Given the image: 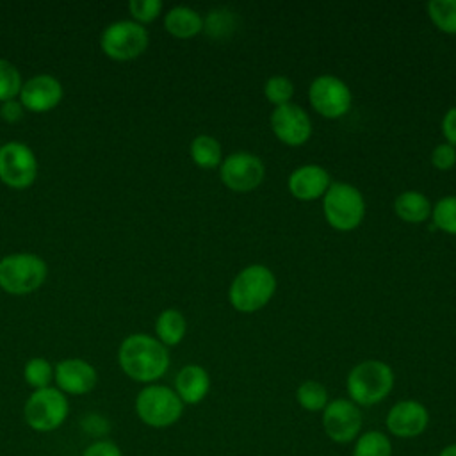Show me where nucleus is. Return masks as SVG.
I'll list each match as a JSON object with an SVG mask.
<instances>
[{
    "label": "nucleus",
    "instance_id": "nucleus-1",
    "mask_svg": "<svg viewBox=\"0 0 456 456\" xmlns=\"http://www.w3.org/2000/svg\"><path fill=\"white\" fill-rule=\"evenodd\" d=\"M118 362L130 379L146 385L160 379L171 363L167 347L157 337L146 333L125 337L118 349Z\"/></svg>",
    "mask_w": 456,
    "mask_h": 456
},
{
    "label": "nucleus",
    "instance_id": "nucleus-2",
    "mask_svg": "<svg viewBox=\"0 0 456 456\" xmlns=\"http://www.w3.org/2000/svg\"><path fill=\"white\" fill-rule=\"evenodd\" d=\"M394 383L395 376L388 363L381 360H363L349 370L346 390L356 406H374L390 395Z\"/></svg>",
    "mask_w": 456,
    "mask_h": 456
},
{
    "label": "nucleus",
    "instance_id": "nucleus-3",
    "mask_svg": "<svg viewBox=\"0 0 456 456\" xmlns=\"http://www.w3.org/2000/svg\"><path fill=\"white\" fill-rule=\"evenodd\" d=\"M134 408L137 419L144 426L153 429H166L182 419L185 404L176 395L175 388L151 383L137 392Z\"/></svg>",
    "mask_w": 456,
    "mask_h": 456
},
{
    "label": "nucleus",
    "instance_id": "nucleus-4",
    "mask_svg": "<svg viewBox=\"0 0 456 456\" xmlns=\"http://www.w3.org/2000/svg\"><path fill=\"white\" fill-rule=\"evenodd\" d=\"M276 290V278L265 265L253 264L244 267L232 281L228 299L239 312L251 314L269 303Z\"/></svg>",
    "mask_w": 456,
    "mask_h": 456
},
{
    "label": "nucleus",
    "instance_id": "nucleus-5",
    "mask_svg": "<svg viewBox=\"0 0 456 456\" xmlns=\"http://www.w3.org/2000/svg\"><path fill=\"white\" fill-rule=\"evenodd\" d=\"M48 276L46 262L36 253H11L0 258V289L12 296L37 290Z\"/></svg>",
    "mask_w": 456,
    "mask_h": 456
},
{
    "label": "nucleus",
    "instance_id": "nucleus-6",
    "mask_svg": "<svg viewBox=\"0 0 456 456\" xmlns=\"http://www.w3.org/2000/svg\"><path fill=\"white\" fill-rule=\"evenodd\" d=\"M69 417V399L57 387L34 390L23 404V420L36 433H52Z\"/></svg>",
    "mask_w": 456,
    "mask_h": 456
},
{
    "label": "nucleus",
    "instance_id": "nucleus-7",
    "mask_svg": "<svg viewBox=\"0 0 456 456\" xmlns=\"http://www.w3.org/2000/svg\"><path fill=\"white\" fill-rule=\"evenodd\" d=\"M322 198L324 217L331 228L351 232L363 221L365 201L354 185L347 182H333Z\"/></svg>",
    "mask_w": 456,
    "mask_h": 456
},
{
    "label": "nucleus",
    "instance_id": "nucleus-8",
    "mask_svg": "<svg viewBox=\"0 0 456 456\" xmlns=\"http://www.w3.org/2000/svg\"><path fill=\"white\" fill-rule=\"evenodd\" d=\"M150 43V34L144 25L134 20H118L109 23L102 36L100 46L112 61H134L144 53Z\"/></svg>",
    "mask_w": 456,
    "mask_h": 456
},
{
    "label": "nucleus",
    "instance_id": "nucleus-9",
    "mask_svg": "<svg viewBox=\"0 0 456 456\" xmlns=\"http://www.w3.org/2000/svg\"><path fill=\"white\" fill-rule=\"evenodd\" d=\"M321 426L324 435L338 445L353 444L363 428V415L360 406L351 399L338 397L326 404L321 411Z\"/></svg>",
    "mask_w": 456,
    "mask_h": 456
},
{
    "label": "nucleus",
    "instance_id": "nucleus-10",
    "mask_svg": "<svg viewBox=\"0 0 456 456\" xmlns=\"http://www.w3.org/2000/svg\"><path fill=\"white\" fill-rule=\"evenodd\" d=\"M37 178V159L32 148L21 141H7L0 146V182L11 189H28Z\"/></svg>",
    "mask_w": 456,
    "mask_h": 456
},
{
    "label": "nucleus",
    "instance_id": "nucleus-11",
    "mask_svg": "<svg viewBox=\"0 0 456 456\" xmlns=\"http://www.w3.org/2000/svg\"><path fill=\"white\" fill-rule=\"evenodd\" d=\"M310 105L324 118H342L351 109V91L344 80L333 75L315 77L308 89Z\"/></svg>",
    "mask_w": 456,
    "mask_h": 456
},
{
    "label": "nucleus",
    "instance_id": "nucleus-12",
    "mask_svg": "<svg viewBox=\"0 0 456 456\" xmlns=\"http://www.w3.org/2000/svg\"><path fill=\"white\" fill-rule=\"evenodd\" d=\"M219 175L223 183L230 191L248 192L262 183L265 176V167L256 155L248 151H235L224 157Z\"/></svg>",
    "mask_w": 456,
    "mask_h": 456
},
{
    "label": "nucleus",
    "instance_id": "nucleus-13",
    "mask_svg": "<svg viewBox=\"0 0 456 456\" xmlns=\"http://www.w3.org/2000/svg\"><path fill=\"white\" fill-rule=\"evenodd\" d=\"M385 426L388 431V436L411 440L420 435L429 426V411L428 408L417 401V399H401L392 404V408L387 411Z\"/></svg>",
    "mask_w": 456,
    "mask_h": 456
},
{
    "label": "nucleus",
    "instance_id": "nucleus-14",
    "mask_svg": "<svg viewBox=\"0 0 456 456\" xmlns=\"http://www.w3.org/2000/svg\"><path fill=\"white\" fill-rule=\"evenodd\" d=\"M271 128L273 134L289 146H301L312 135V121L296 103L274 107L271 112Z\"/></svg>",
    "mask_w": 456,
    "mask_h": 456
},
{
    "label": "nucleus",
    "instance_id": "nucleus-15",
    "mask_svg": "<svg viewBox=\"0 0 456 456\" xmlns=\"http://www.w3.org/2000/svg\"><path fill=\"white\" fill-rule=\"evenodd\" d=\"M18 96L25 110L48 112L61 103L64 89L57 77L50 73H39L21 84Z\"/></svg>",
    "mask_w": 456,
    "mask_h": 456
},
{
    "label": "nucleus",
    "instance_id": "nucleus-16",
    "mask_svg": "<svg viewBox=\"0 0 456 456\" xmlns=\"http://www.w3.org/2000/svg\"><path fill=\"white\" fill-rule=\"evenodd\" d=\"M55 387L66 395H86L94 390L98 372L82 358H64L53 365Z\"/></svg>",
    "mask_w": 456,
    "mask_h": 456
},
{
    "label": "nucleus",
    "instance_id": "nucleus-17",
    "mask_svg": "<svg viewBox=\"0 0 456 456\" xmlns=\"http://www.w3.org/2000/svg\"><path fill=\"white\" fill-rule=\"evenodd\" d=\"M287 185L296 200L312 201L324 196V192L331 185V180L324 167L317 164H306L299 166L290 173Z\"/></svg>",
    "mask_w": 456,
    "mask_h": 456
},
{
    "label": "nucleus",
    "instance_id": "nucleus-18",
    "mask_svg": "<svg viewBox=\"0 0 456 456\" xmlns=\"http://www.w3.org/2000/svg\"><path fill=\"white\" fill-rule=\"evenodd\" d=\"M210 390V376L198 363L183 365L175 376V392L183 404H200Z\"/></svg>",
    "mask_w": 456,
    "mask_h": 456
},
{
    "label": "nucleus",
    "instance_id": "nucleus-19",
    "mask_svg": "<svg viewBox=\"0 0 456 456\" xmlns=\"http://www.w3.org/2000/svg\"><path fill=\"white\" fill-rule=\"evenodd\" d=\"M164 27L171 36L178 39H189L203 30V18L198 11L187 5H176L166 12Z\"/></svg>",
    "mask_w": 456,
    "mask_h": 456
},
{
    "label": "nucleus",
    "instance_id": "nucleus-20",
    "mask_svg": "<svg viewBox=\"0 0 456 456\" xmlns=\"http://www.w3.org/2000/svg\"><path fill=\"white\" fill-rule=\"evenodd\" d=\"M394 210L406 223H422L431 216L429 200L419 191H404L394 201Z\"/></svg>",
    "mask_w": 456,
    "mask_h": 456
},
{
    "label": "nucleus",
    "instance_id": "nucleus-21",
    "mask_svg": "<svg viewBox=\"0 0 456 456\" xmlns=\"http://www.w3.org/2000/svg\"><path fill=\"white\" fill-rule=\"evenodd\" d=\"M187 331V321L183 314L176 308H166L159 314L155 321V333L157 338L166 346H176L183 340Z\"/></svg>",
    "mask_w": 456,
    "mask_h": 456
},
{
    "label": "nucleus",
    "instance_id": "nucleus-22",
    "mask_svg": "<svg viewBox=\"0 0 456 456\" xmlns=\"http://www.w3.org/2000/svg\"><path fill=\"white\" fill-rule=\"evenodd\" d=\"M351 456H394L392 438L378 429L362 431L353 442Z\"/></svg>",
    "mask_w": 456,
    "mask_h": 456
},
{
    "label": "nucleus",
    "instance_id": "nucleus-23",
    "mask_svg": "<svg viewBox=\"0 0 456 456\" xmlns=\"http://www.w3.org/2000/svg\"><path fill=\"white\" fill-rule=\"evenodd\" d=\"M189 151H191L192 162L198 167L212 169V167H217L221 164V157H223L221 144L212 135L201 134V135L194 137L192 142H191V150Z\"/></svg>",
    "mask_w": 456,
    "mask_h": 456
},
{
    "label": "nucleus",
    "instance_id": "nucleus-24",
    "mask_svg": "<svg viewBox=\"0 0 456 456\" xmlns=\"http://www.w3.org/2000/svg\"><path fill=\"white\" fill-rule=\"evenodd\" d=\"M296 401L297 404L305 410V411H322L326 408V404L330 403L328 397V390L321 381L315 379H306L303 381L297 390H296Z\"/></svg>",
    "mask_w": 456,
    "mask_h": 456
},
{
    "label": "nucleus",
    "instance_id": "nucleus-25",
    "mask_svg": "<svg viewBox=\"0 0 456 456\" xmlns=\"http://www.w3.org/2000/svg\"><path fill=\"white\" fill-rule=\"evenodd\" d=\"M237 27V16L235 12L228 11L226 7H217L212 9L207 18L203 20V30L212 37V39H224L233 34Z\"/></svg>",
    "mask_w": 456,
    "mask_h": 456
},
{
    "label": "nucleus",
    "instance_id": "nucleus-26",
    "mask_svg": "<svg viewBox=\"0 0 456 456\" xmlns=\"http://www.w3.org/2000/svg\"><path fill=\"white\" fill-rule=\"evenodd\" d=\"M23 379L34 390L52 387L53 365L43 356H34V358L27 360V363L23 365Z\"/></svg>",
    "mask_w": 456,
    "mask_h": 456
},
{
    "label": "nucleus",
    "instance_id": "nucleus-27",
    "mask_svg": "<svg viewBox=\"0 0 456 456\" xmlns=\"http://www.w3.org/2000/svg\"><path fill=\"white\" fill-rule=\"evenodd\" d=\"M428 14L436 28L445 34H456V0H431Z\"/></svg>",
    "mask_w": 456,
    "mask_h": 456
},
{
    "label": "nucleus",
    "instance_id": "nucleus-28",
    "mask_svg": "<svg viewBox=\"0 0 456 456\" xmlns=\"http://www.w3.org/2000/svg\"><path fill=\"white\" fill-rule=\"evenodd\" d=\"M433 224L451 235H456V196H444L431 208Z\"/></svg>",
    "mask_w": 456,
    "mask_h": 456
},
{
    "label": "nucleus",
    "instance_id": "nucleus-29",
    "mask_svg": "<svg viewBox=\"0 0 456 456\" xmlns=\"http://www.w3.org/2000/svg\"><path fill=\"white\" fill-rule=\"evenodd\" d=\"M21 84L23 80L18 68L11 61L0 57V103L14 100L20 94Z\"/></svg>",
    "mask_w": 456,
    "mask_h": 456
},
{
    "label": "nucleus",
    "instance_id": "nucleus-30",
    "mask_svg": "<svg viewBox=\"0 0 456 456\" xmlns=\"http://www.w3.org/2000/svg\"><path fill=\"white\" fill-rule=\"evenodd\" d=\"M264 94L271 103H274V107L290 103V98L294 94V84L289 77L274 75V77L267 78V82L264 86Z\"/></svg>",
    "mask_w": 456,
    "mask_h": 456
},
{
    "label": "nucleus",
    "instance_id": "nucleus-31",
    "mask_svg": "<svg viewBox=\"0 0 456 456\" xmlns=\"http://www.w3.org/2000/svg\"><path fill=\"white\" fill-rule=\"evenodd\" d=\"M128 11L134 18V21L144 25L159 18L162 11V2L160 0H130L128 2Z\"/></svg>",
    "mask_w": 456,
    "mask_h": 456
},
{
    "label": "nucleus",
    "instance_id": "nucleus-32",
    "mask_svg": "<svg viewBox=\"0 0 456 456\" xmlns=\"http://www.w3.org/2000/svg\"><path fill=\"white\" fill-rule=\"evenodd\" d=\"M80 428L89 436H93L96 440H102V438H105V435H109L110 422H109L107 417H103L100 413H87L80 419Z\"/></svg>",
    "mask_w": 456,
    "mask_h": 456
},
{
    "label": "nucleus",
    "instance_id": "nucleus-33",
    "mask_svg": "<svg viewBox=\"0 0 456 456\" xmlns=\"http://www.w3.org/2000/svg\"><path fill=\"white\" fill-rule=\"evenodd\" d=\"M431 164L438 169V171H449L454 167L456 164V148L447 144V142H440L438 146H435V150L431 151Z\"/></svg>",
    "mask_w": 456,
    "mask_h": 456
},
{
    "label": "nucleus",
    "instance_id": "nucleus-34",
    "mask_svg": "<svg viewBox=\"0 0 456 456\" xmlns=\"http://www.w3.org/2000/svg\"><path fill=\"white\" fill-rule=\"evenodd\" d=\"M80 456H123L121 447L109 440V438H102V440H94L91 442Z\"/></svg>",
    "mask_w": 456,
    "mask_h": 456
},
{
    "label": "nucleus",
    "instance_id": "nucleus-35",
    "mask_svg": "<svg viewBox=\"0 0 456 456\" xmlns=\"http://www.w3.org/2000/svg\"><path fill=\"white\" fill-rule=\"evenodd\" d=\"M23 112H25V107L16 98L0 103V116L9 123H18L23 118Z\"/></svg>",
    "mask_w": 456,
    "mask_h": 456
},
{
    "label": "nucleus",
    "instance_id": "nucleus-36",
    "mask_svg": "<svg viewBox=\"0 0 456 456\" xmlns=\"http://www.w3.org/2000/svg\"><path fill=\"white\" fill-rule=\"evenodd\" d=\"M442 134L447 144L456 148V107L449 109L442 119Z\"/></svg>",
    "mask_w": 456,
    "mask_h": 456
},
{
    "label": "nucleus",
    "instance_id": "nucleus-37",
    "mask_svg": "<svg viewBox=\"0 0 456 456\" xmlns=\"http://www.w3.org/2000/svg\"><path fill=\"white\" fill-rule=\"evenodd\" d=\"M436 456H456V442L447 444L445 447H442Z\"/></svg>",
    "mask_w": 456,
    "mask_h": 456
}]
</instances>
